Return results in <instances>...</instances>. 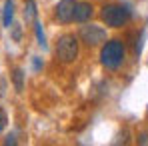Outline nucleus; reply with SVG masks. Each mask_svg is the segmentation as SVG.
Segmentation results:
<instances>
[{
    "mask_svg": "<svg viewBox=\"0 0 148 146\" xmlns=\"http://www.w3.org/2000/svg\"><path fill=\"white\" fill-rule=\"evenodd\" d=\"M12 18H14V2H12V0H6V4H4V12H2V24L6 26V28H10Z\"/></svg>",
    "mask_w": 148,
    "mask_h": 146,
    "instance_id": "obj_7",
    "label": "nucleus"
},
{
    "mask_svg": "<svg viewBox=\"0 0 148 146\" xmlns=\"http://www.w3.org/2000/svg\"><path fill=\"white\" fill-rule=\"evenodd\" d=\"M4 144H16V140H14V136H8V138L4 140Z\"/></svg>",
    "mask_w": 148,
    "mask_h": 146,
    "instance_id": "obj_15",
    "label": "nucleus"
},
{
    "mask_svg": "<svg viewBox=\"0 0 148 146\" xmlns=\"http://www.w3.org/2000/svg\"><path fill=\"white\" fill-rule=\"evenodd\" d=\"M56 58L62 64H70L78 58V38L74 34H64L58 38L56 44Z\"/></svg>",
    "mask_w": 148,
    "mask_h": 146,
    "instance_id": "obj_3",
    "label": "nucleus"
},
{
    "mask_svg": "<svg viewBox=\"0 0 148 146\" xmlns=\"http://www.w3.org/2000/svg\"><path fill=\"white\" fill-rule=\"evenodd\" d=\"M138 142H140V144H148V132H146V134H140Z\"/></svg>",
    "mask_w": 148,
    "mask_h": 146,
    "instance_id": "obj_13",
    "label": "nucleus"
},
{
    "mask_svg": "<svg viewBox=\"0 0 148 146\" xmlns=\"http://www.w3.org/2000/svg\"><path fill=\"white\" fill-rule=\"evenodd\" d=\"M24 18H26V22H34V20H36V2H34V0H26Z\"/></svg>",
    "mask_w": 148,
    "mask_h": 146,
    "instance_id": "obj_8",
    "label": "nucleus"
},
{
    "mask_svg": "<svg viewBox=\"0 0 148 146\" xmlns=\"http://www.w3.org/2000/svg\"><path fill=\"white\" fill-rule=\"evenodd\" d=\"M42 64H40V58H34V70H40Z\"/></svg>",
    "mask_w": 148,
    "mask_h": 146,
    "instance_id": "obj_14",
    "label": "nucleus"
},
{
    "mask_svg": "<svg viewBox=\"0 0 148 146\" xmlns=\"http://www.w3.org/2000/svg\"><path fill=\"white\" fill-rule=\"evenodd\" d=\"M34 32H36L38 44H40V46H46V40H44V32H42V24H40V22H34Z\"/></svg>",
    "mask_w": 148,
    "mask_h": 146,
    "instance_id": "obj_10",
    "label": "nucleus"
},
{
    "mask_svg": "<svg viewBox=\"0 0 148 146\" xmlns=\"http://www.w3.org/2000/svg\"><path fill=\"white\" fill-rule=\"evenodd\" d=\"M100 18L110 28H122L130 20V10L122 4H106V6H102Z\"/></svg>",
    "mask_w": 148,
    "mask_h": 146,
    "instance_id": "obj_2",
    "label": "nucleus"
},
{
    "mask_svg": "<svg viewBox=\"0 0 148 146\" xmlns=\"http://www.w3.org/2000/svg\"><path fill=\"white\" fill-rule=\"evenodd\" d=\"M74 6H76V0H60V2L56 4V18H58L62 24L72 22Z\"/></svg>",
    "mask_w": 148,
    "mask_h": 146,
    "instance_id": "obj_5",
    "label": "nucleus"
},
{
    "mask_svg": "<svg viewBox=\"0 0 148 146\" xmlns=\"http://www.w3.org/2000/svg\"><path fill=\"white\" fill-rule=\"evenodd\" d=\"M80 40L88 46H100V44L106 42V30L96 24L82 26L80 28Z\"/></svg>",
    "mask_w": 148,
    "mask_h": 146,
    "instance_id": "obj_4",
    "label": "nucleus"
},
{
    "mask_svg": "<svg viewBox=\"0 0 148 146\" xmlns=\"http://www.w3.org/2000/svg\"><path fill=\"white\" fill-rule=\"evenodd\" d=\"M6 112H4V110H2V108H0V132H2V130H4V128H6Z\"/></svg>",
    "mask_w": 148,
    "mask_h": 146,
    "instance_id": "obj_12",
    "label": "nucleus"
},
{
    "mask_svg": "<svg viewBox=\"0 0 148 146\" xmlns=\"http://www.w3.org/2000/svg\"><path fill=\"white\" fill-rule=\"evenodd\" d=\"M92 14H94V8H92V4L90 2H76V6H74V22H80V24H84V22H88L90 18H92Z\"/></svg>",
    "mask_w": 148,
    "mask_h": 146,
    "instance_id": "obj_6",
    "label": "nucleus"
},
{
    "mask_svg": "<svg viewBox=\"0 0 148 146\" xmlns=\"http://www.w3.org/2000/svg\"><path fill=\"white\" fill-rule=\"evenodd\" d=\"M12 82H14V86H16L18 92L24 90V72H22L20 68H16V70L12 72Z\"/></svg>",
    "mask_w": 148,
    "mask_h": 146,
    "instance_id": "obj_9",
    "label": "nucleus"
},
{
    "mask_svg": "<svg viewBox=\"0 0 148 146\" xmlns=\"http://www.w3.org/2000/svg\"><path fill=\"white\" fill-rule=\"evenodd\" d=\"M124 54H126V50H124L122 40H118V38L106 40L102 44V50H100V62L108 70H116L124 62Z\"/></svg>",
    "mask_w": 148,
    "mask_h": 146,
    "instance_id": "obj_1",
    "label": "nucleus"
},
{
    "mask_svg": "<svg viewBox=\"0 0 148 146\" xmlns=\"http://www.w3.org/2000/svg\"><path fill=\"white\" fill-rule=\"evenodd\" d=\"M10 28H12V38L18 42L20 40V36H22V30H20V24H10Z\"/></svg>",
    "mask_w": 148,
    "mask_h": 146,
    "instance_id": "obj_11",
    "label": "nucleus"
}]
</instances>
